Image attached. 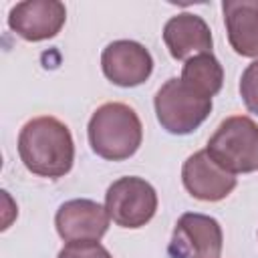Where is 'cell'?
Masks as SVG:
<instances>
[{
  "instance_id": "6da1fadb",
  "label": "cell",
  "mask_w": 258,
  "mask_h": 258,
  "mask_svg": "<svg viewBox=\"0 0 258 258\" xmlns=\"http://www.w3.org/2000/svg\"><path fill=\"white\" fill-rule=\"evenodd\" d=\"M18 155L30 173L50 179L62 177L75 161L71 129L56 117H34L18 133Z\"/></svg>"
},
{
  "instance_id": "9c48e42d",
  "label": "cell",
  "mask_w": 258,
  "mask_h": 258,
  "mask_svg": "<svg viewBox=\"0 0 258 258\" xmlns=\"http://www.w3.org/2000/svg\"><path fill=\"white\" fill-rule=\"evenodd\" d=\"M109 214L95 200L79 198L58 206L54 226L64 242H99L109 230Z\"/></svg>"
},
{
  "instance_id": "4fadbf2b",
  "label": "cell",
  "mask_w": 258,
  "mask_h": 258,
  "mask_svg": "<svg viewBox=\"0 0 258 258\" xmlns=\"http://www.w3.org/2000/svg\"><path fill=\"white\" fill-rule=\"evenodd\" d=\"M187 87L198 91L200 95L212 99L214 95L220 93L224 85V69L220 60L208 52V54H196L183 62L181 77H179Z\"/></svg>"
},
{
  "instance_id": "277c9868",
  "label": "cell",
  "mask_w": 258,
  "mask_h": 258,
  "mask_svg": "<svg viewBox=\"0 0 258 258\" xmlns=\"http://www.w3.org/2000/svg\"><path fill=\"white\" fill-rule=\"evenodd\" d=\"M159 125L171 135L196 131L212 113V99L187 87L181 79H167L153 99Z\"/></svg>"
},
{
  "instance_id": "30bf717a",
  "label": "cell",
  "mask_w": 258,
  "mask_h": 258,
  "mask_svg": "<svg viewBox=\"0 0 258 258\" xmlns=\"http://www.w3.org/2000/svg\"><path fill=\"white\" fill-rule=\"evenodd\" d=\"M181 181L187 194L202 202H220L236 187V175L220 167L206 149L196 151L183 161Z\"/></svg>"
},
{
  "instance_id": "8fae6325",
  "label": "cell",
  "mask_w": 258,
  "mask_h": 258,
  "mask_svg": "<svg viewBox=\"0 0 258 258\" xmlns=\"http://www.w3.org/2000/svg\"><path fill=\"white\" fill-rule=\"evenodd\" d=\"M163 42L175 60H187L196 54L212 52L214 40L208 22L191 12L171 16L163 26Z\"/></svg>"
},
{
  "instance_id": "5bb4252c",
  "label": "cell",
  "mask_w": 258,
  "mask_h": 258,
  "mask_svg": "<svg viewBox=\"0 0 258 258\" xmlns=\"http://www.w3.org/2000/svg\"><path fill=\"white\" fill-rule=\"evenodd\" d=\"M240 97L246 105V109L254 115H258V58L250 62L240 79Z\"/></svg>"
},
{
  "instance_id": "3957f363",
  "label": "cell",
  "mask_w": 258,
  "mask_h": 258,
  "mask_svg": "<svg viewBox=\"0 0 258 258\" xmlns=\"http://www.w3.org/2000/svg\"><path fill=\"white\" fill-rule=\"evenodd\" d=\"M206 151L230 173H252L258 169V125L246 115L226 117L208 139Z\"/></svg>"
},
{
  "instance_id": "8992f818",
  "label": "cell",
  "mask_w": 258,
  "mask_h": 258,
  "mask_svg": "<svg viewBox=\"0 0 258 258\" xmlns=\"http://www.w3.org/2000/svg\"><path fill=\"white\" fill-rule=\"evenodd\" d=\"M224 234L216 218L185 212L175 222L167 254L169 258H220Z\"/></svg>"
},
{
  "instance_id": "7a4b0ae2",
  "label": "cell",
  "mask_w": 258,
  "mask_h": 258,
  "mask_svg": "<svg viewBox=\"0 0 258 258\" xmlns=\"http://www.w3.org/2000/svg\"><path fill=\"white\" fill-rule=\"evenodd\" d=\"M87 137L91 149L107 161H123L135 155L143 139V125L133 107L113 101L101 105L89 119Z\"/></svg>"
},
{
  "instance_id": "5b68a950",
  "label": "cell",
  "mask_w": 258,
  "mask_h": 258,
  "mask_svg": "<svg viewBox=\"0 0 258 258\" xmlns=\"http://www.w3.org/2000/svg\"><path fill=\"white\" fill-rule=\"evenodd\" d=\"M105 210L117 226L129 230L141 228L157 212V191L143 177H119L105 194Z\"/></svg>"
},
{
  "instance_id": "9a60e30c",
  "label": "cell",
  "mask_w": 258,
  "mask_h": 258,
  "mask_svg": "<svg viewBox=\"0 0 258 258\" xmlns=\"http://www.w3.org/2000/svg\"><path fill=\"white\" fill-rule=\"evenodd\" d=\"M56 258H113L111 252L95 240L89 242H67Z\"/></svg>"
},
{
  "instance_id": "ba28073f",
  "label": "cell",
  "mask_w": 258,
  "mask_h": 258,
  "mask_svg": "<svg viewBox=\"0 0 258 258\" xmlns=\"http://www.w3.org/2000/svg\"><path fill=\"white\" fill-rule=\"evenodd\" d=\"M103 75L117 87H137L151 77V52L135 40H113L101 54Z\"/></svg>"
},
{
  "instance_id": "52a82bcc",
  "label": "cell",
  "mask_w": 258,
  "mask_h": 258,
  "mask_svg": "<svg viewBox=\"0 0 258 258\" xmlns=\"http://www.w3.org/2000/svg\"><path fill=\"white\" fill-rule=\"evenodd\" d=\"M67 22V8L58 0H26L8 12V26L28 42H40L56 36Z\"/></svg>"
},
{
  "instance_id": "7c38bea8",
  "label": "cell",
  "mask_w": 258,
  "mask_h": 258,
  "mask_svg": "<svg viewBox=\"0 0 258 258\" xmlns=\"http://www.w3.org/2000/svg\"><path fill=\"white\" fill-rule=\"evenodd\" d=\"M224 22L230 46L246 58L258 56V0H224Z\"/></svg>"
}]
</instances>
